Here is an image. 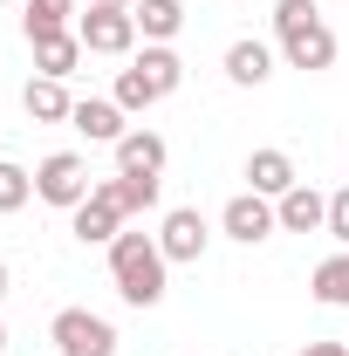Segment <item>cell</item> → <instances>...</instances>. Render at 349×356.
I'll return each instance as SVG.
<instances>
[{
  "label": "cell",
  "instance_id": "obj_1",
  "mask_svg": "<svg viewBox=\"0 0 349 356\" xmlns=\"http://www.w3.org/2000/svg\"><path fill=\"white\" fill-rule=\"evenodd\" d=\"M165 274H172V261H165L158 233L124 226V233L110 240V281H117V295H124L131 309H158V302H165Z\"/></svg>",
  "mask_w": 349,
  "mask_h": 356
},
{
  "label": "cell",
  "instance_id": "obj_2",
  "mask_svg": "<svg viewBox=\"0 0 349 356\" xmlns=\"http://www.w3.org/2000/svg\"><path fill=\"white\" fill-rule=\"evenodd\" d=\"M35 199L42 206H62V213H76L89 199V165L76 151H48L42 165H35Z\"/></svg>",
  "mask_w": 349,
  "mask_h": 356
},
{
  "label": "cell",
  "instance_id": "obj_3",
  "mask_svg": "<svg viewBox=\"0 0 349 356\" xmlns=\"http://www.w3.org/2000/svg\"><path fill=\"white\" fill-rule=\"evenodd\" d=\"M48 343L62 356H117V329L103 315H89V309H62L48 322Z\"/></svg>",
  "mask_w": 349,
  "mask_h": 356
},
{
  "label": "cell",
  "instance_id": "obj_4",
  "mask_svg": "<svg viewBox=\"0 0 349 356\" xmlns=\"http://www.w3.org/2000/svg\"><path fill=\"white\" fill-rule=\"evenodd\" d=\"M281 42V62L288 69H302V76H322V69H336V28L315 14L302 28H288V35H274Z\"/></svg>",
  "mask_w": 349,
  "mask_h": 356
},
{
  "label": "cell",
  "instance_id": "obj_5",
  "mask_svg": "<svg viewBox=\"0 0 349 356\" xmlns=\"http://www.w3.org/2000/svg\"><path fill=\"white\" fill-rule=\"evenodd\" d=\"M76 35H83L89 55H131L137 48V14L131 7H89V14H76Z\"/></svg>",
  "mask_w": 349,
  "mask_h": 356
},
{
  "label": "cell",
  "instance_id": "obj_6",
  "mask_svg": "<svg viewBox=\"0 0 349 356\" xmlns=\"http://www.w3.org/2000/svg\"><path fill=\"white\" fill-rule=\"evenodd\" d=\"M206 220H199V206H172L165 213V226H158V247H165V261L172 267H192L199 254H206Z\"/></svg>",
  "mask_w": 349,
  "mask_h": 356
},
{
  "label": "cell",
  "instance_id": "obj_7",
  "mask_svg": "<svg viewBox=\"0 0 349 356\" xmlns=\"http://www.w3.org/2000/svg\"><path fill=\"white\" fill-rule=\"evenodd\" d=\"M219 226H226V240H240V247H261V240H267L281 220H274V199H261V192H240V199H226Z\"/></svg>",
  "mask_w": 349,
  "mask_h": 356
},
{
  "label": "cell",
  "instance_id": "obj_8",
  "mask_svg": "<svg viewBox=\"0 0 349 356\" xmlns=\"http://www.w3.org/2000/svg\"><path fill=\"white\" fill-rule=\"evenodd\" d=\"M110 151H117V172H124V178H158L165 158H172V144H165L158 131H124Z\"/></svg>",
  "mask_w": 349,
  "mask_h": 356
},
{
  "label": "cell",
  "instance_id": "obj_9",
  "mask_svg": "<svg viewBox=\"0 0 349 356\" xmlns=\"http://www.w3.org/2000/svg\"><path fill=\"white\" fill-rule=\"evenodd\" d=\"M302 178H295V158L281 151V144H261L254 158H247V192H261V199H281V192H295Z\"/></svg>",
  "mask_w": 349,
  "mask_h": 356
},
{
  "label": "cell",
  "instance_id": "obj_10",
  "mask_svg": "<svg viewBox=\"0 0 349 356\" xmlns=\"http://www.w3.org/2000/svg\"><path fill=\"white\" fill-rule=\"evenodd\" d=\"M131 69H137V83L151 89L158 103H165L178 83H185V62H178V48H172V42H144V55H131Z\"/></svg>",
  "mask_w": 349,
  "mask_h": 356
},
{
  "label": "cell",
  "instance_id": "obj_11",
  "mask_svg": "<svg viewBox=\"0 0 349 356\" xmlns=\"http://www.w3.org/2000/svg\"><path fill=\"white\" fill-rule=\"evenodd\" d=\"M274 220H281V233H322L329 226V199L315 185H295V192L274 199Z\"/></svg>",
  "mask_w": 349,
  "mask_h": 356
},
{
  "label": "cell",
  "instance_id": "obj_12",
  "mask_svg": "<svg viewBox=\"0 0 349 356\" xmlns=\"http://www.w3.org/2000/svg\"><path fill=\"white\" fill-rule=\"evenodd\" d=\"M69 124H76L89 144H117V137L131 131V124H124V103H117V96H83Z\"/></svg>",
  "mask_w": 349,
  "mask_h": 356
},
{
  "label": "cell",
  "instance_id": "obj_13",
  "mask_svg": "<svg viewBox=\"0 0 349 356\" xmlns=\"http://www.w3.org/2000/svg\"><path fill=\"white\" fill-rule=\"evenodd\" d=\"M21 110H28V124H69L76 117V96H69V83H55V76H35V83L21 89Z\"/></svg>",
  "mask_w": 349,
  "mask_h": 356
},
{
  "label": "cell",
  "instance_id": "obj_14",
  "mask_svg": "<svg viewBox=\"0 0 349 356\" xmlns=\"http://www.w3.org/2000/svg\"><path fill=\"white\" fill-rule=\"evenodd\" d=\"M69 233H76V240H83V247H110V240H117V233H124V213H117V206H110V199H96V192H89L83 206H76V213H69Z\"/></svg>",
  "mask_w": 349,
  "mask_h": 356
},
{
  "label": "cell",
  "instance_id": "obj_15",
  "mask_svg": "<svg viewBox=\"0 0 349 356\" xmlns=\"http://www.w3.org/2000/svg\"><path fill=\"white\" fill-rule=\"evenodd\" d=\"M89 192H96V199H110L124 220H137V213H158V178H124V172H117V178H96Z\"/></svg>",
  "mask_w": 349,
  "mask_h": 356
},
{
  "label": "cell",
  "instance_id": "obj_16",
  "mask_svg": "<svg viewBox=\"0 0 349 356\" xmlns=\"http://www.w3.org/2000/svg\"><path fill=\"white\" fill-rule=\"evenodd\" d=\"M226 76H233L240 89H261L267 76H274V48L254 42V35H247V42H233V48H226Z\"/></svg>",
  "mask_w": 349,
  "mask_h": 356
},
{
  "label": "cell",
  "instance_id": "obj_17",
  "mask_svg": "<svg viewBox=\"0 0 349 356\" xmlns=\"http://www.w3.org/2000/svg\"><path fill=\"white\" fill-rule=\"evenodd\" d=\"M83 55H89V48H83V35L69 28V35H48V42H35V69H42V76H55V83H69Z\"/></svg>",
  "mask_w": 349,
  "mask_h": 356
},
{
  "label": "cell",
  "instance_id": "obj_18",
  "mask_svg": "<svg viewBox=\"0 0 349 356\" xmlns=\"http://www.w3.org/2000/svg\"><path fill=\"white\" fill-rule=\"evenodd\" d=\"M131 14H137V35L144 42H172L178 28H185V7L178 0H137Z\"/></svg>",
  "mask_w": 349,
  "mask_h": 356
},
{
  "label": "cell",
  "instance_id": "obj_19",
  "mask_svg": "<svg viewBox=\"0 0 349 356\" xmlns=\"http://www.w3.org/2000/svg\"><path fill=\"white\" fill-rule=\"evenodd\" d=\"M308 288H315V302L349 309V247H343V254H329V261L315 267V281H308Z\"/></svg>",
  "mask_w": 349,
  "mask_h": 356
},
{
  "label": "cell",
  "instance_id": "obj_20",
  "mask_svg": "<svg viewBox=\"0 0 349 356\" xmlns=\"http://www.w3.org/2000/svg\"><path fill=\"white\" fill-rule=\"evenodd\" d=\"M21 7H28V42L69 35V14H76V0H21Z\"/></svg>",
  "mask_w": 349,
  "mask_h": 356
},
{
  "label": "cell",
  "instance_id": "obj_21",
  "mask_svg": "<svg viewBox=\"0 0 349 356\" xmlns=\"http://www.w3.org/2000/svg\"><path fill=\"white\" fill-rule=\"evenodd\" d=\"M35 199V172H21L14 158H0V213H21Z\"/></svg>",
  "mask_w": 349,
  "mask_h": 356
},
{
  "label": "cell",
  "instance_id": "obj_22",
  "mask_svg": "<svg viewBox=\"0 0 349 356\" xmlns=\"http://www.w3.org/2000/svg\"><path fill=\"white\" fill-rule=\"evenodd\" d=\"M110 96H117V103H124V117H137V110H151V103H158V96H151V89L137 83V69H124V76H117V89H110Z\"/></svg>",
  "mask_w": 349,
  "mask_h": 356
},
{
  "label": "cell",
  "instance_id": "obj_23",
  "mask_svg": "<svg viewBox=\"0 0 349 356\" xmlns=\"http://www.w3.org/2000/svg\"><path fill=\"white\" fill-rule=\"evenodd\" d=\"M322 7L315 0H274V35H288V28H302V21H315Z\"/></svg>",
  "mask_w": 349,
  "mask_h": 356
},
{
  "label": "cell",
  "instance_id": "obj_24",
  "mask_svg": "<svg viewBox=\"0 0 349 356\" xmlns=\"http://www.w3.org/2000/svg\"><path fill=\"white\" fill-rule=\"evenodd\" d=\"M322 233L349 247V185H343V192H329V226H322Z\"/></svg>",
  "mask_w": 349,
  "mask_h": 356
},
{
  "label": "cell",
  "instance_id": "obj_25",
  "mask_svg": "<svg viewBox=\"0 0 349 356\" xmlns=\"http://www.w3.org/2000/svg\"><path fill=\"white\" fill-rule=\"evenodd\" d=\"M295 356H349V336L343 343H308V350H295Z\"/></svg>",
  "mask_w": 349,
  "mask_h": 356
},
{
  "label": "cell",
  "instance_id": "obj_26",
  "mask_svg": "<svg viewBox=\"0 0 349 356\" xmlns=\"http://www.w3.org/2000/svg\"><path fill=\"white\" fill-rule=\"evenodd\" d=\"M7 288H14V274H7V261H0V302H7Z\"/></svg>",
  "mask_w": 349,
  "mask_h": 356
},
{
  "label": "cell",
  "instance_id": "obj_27",
  "mask_svg": "<svg viewBox=\"0 0 349 356\" xmlns=\"http://www.w3.org/2000/svg\"><path fill=\"white\" fill-rule=\"evenodd\" d=\"M89 7H137V0H89Z\"/></svg>",
  "mask_w": 349,
  "mask_h": 356
},
{
  "label": "cell",
  "instance_id": "obj_28",
  "mask_svg": "<svg viewBox=\"0 0 349 356\" xmlns=\"http://www.w3.org/2000/svg\"><path fill=\"white\" fill-rule=\"evenodd\" d=\"M0 356H7V322H0Z\"/></svg>",
  "mask_w": 349,
  "mask_h": 356
},
{
  "label": "cell",
  "instance_id": "obj_29",
  "mask_svg": "<svg viewBox=\"0 0 349 356\" xmlns=\"http://www.w3.org/2000/svg\"><path fill=\"white\" fill-rule=\"evenodd\" d=\"M0 7H14V0H0Z\"/></svg>",
  "mask_w": 349,
  "mask_h": 356
}]
</instances>
